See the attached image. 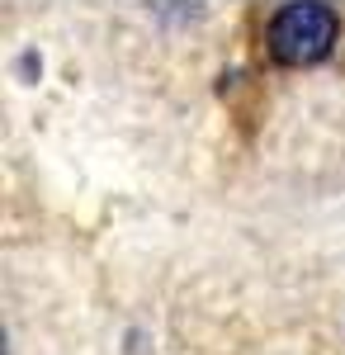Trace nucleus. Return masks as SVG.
<instances>
[{
	"label": "nucleus",
	"mask_w": 345,
	"mask_h": 355,
	"mask_svg": "<svg viewBox=\"0 0 345 355\" xmlns=\"http://www.w3.org/2000/svg\"><path fill=\"white\" fill-rule=\"evenodd\" d=\"M336 33H341V19L331 5H284L265 28V48L279 67H317L331 57L336 48Z\"/></svg>",
	"instance_id": "1"
}]
</instances>
